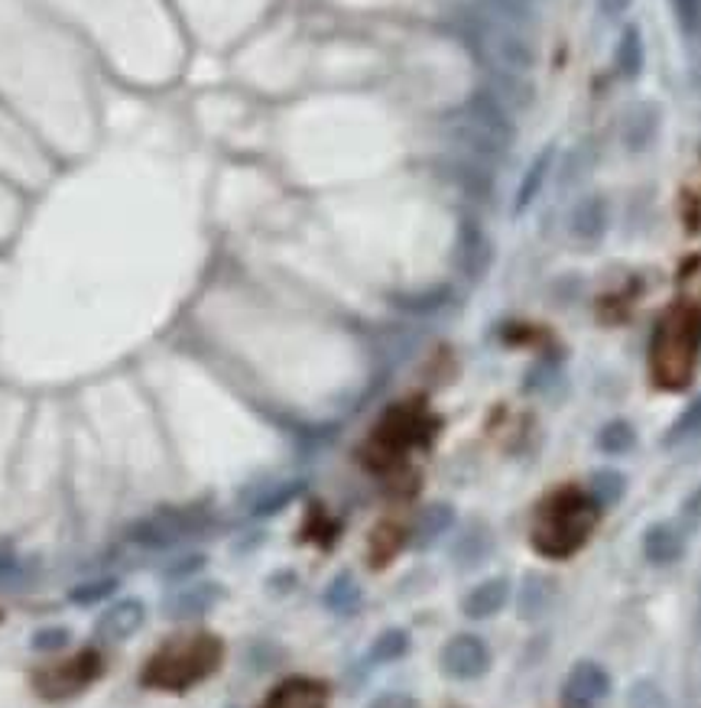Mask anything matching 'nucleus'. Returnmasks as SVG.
<instances>
[{"mask_svg": "<svg viewBox=\"0 0 701 708\" xmlns=\"http://www.w3.org/2000/svg\"><path fill=\"white\" fill-rule=\"evenodd\" d=\"M221 663V643L209 634L182 638L166 643L143 670V683L166 693L192 689L196 683L209 679Z\"/></svg>", "mask_w": 701, "mask_h": 708, "instance_id": "nucleus-1", "label": "nucleus"}, {"mask_svg": "<svg viewBox=\"0 0 701 708\" xmlns=\"http://www.w3.org/2000/svg\"><path fill=\"white\" fill-rule=\"evenodd\" d=\"M701 339V309L696 306H676L653 342V377L663 387H682L692 374V361L699 352Z\"/></svg>", "mask_w": 701, "mask_h": 708, "instance_id": "nucleus-2", "label": "nucleus"}, {"mask_svg": "<svg viewBox=\"0 0 701 708\" xmlns=\"http://www.w3.org/2000/svg\"><path fill=\"white\" fill-rule=\"evenodd\" d=\"M594 520H598V510L588 497L578 491H561L543 507L533 543L543 556H568L588 540V533L594 530Z\"/></svg>", "mask_w": 701, "mask_h": 708, "instance_id": "nucleus-3", "label": "nucleus"}, {"mask_svg": "<svg viewBox=\"0 0 701 708\" xmlns=\"http://www.w3.org/2000/svg\"><path fill=\"white\" fill-rule=\"evenodd\" d=\"M98 676H101V660L91 650H85L66 663H53V666L40 670L33 676V686L43 699L59 703V699H69V696H78L81 689H88Z\"/></svg>", "mask_w": 701, "mask_h": 708, "instance_id": "nucleus-4", "label": "nucleus"}, {"mask_svg": "<svg viewBox=\"0 0 701 708\" xmlns=\"http://www.w3.org/2000/svg\"><path fill=\"white\" fill-rule=\"evenodd\" d=\"M608 693H611V676L598 663L581 660V663H575V670L568 673V679L561 686V706L594 708Z\"/></svg>", "mask_w": 701, "mask_h": 708, "instance_id": "nucleus-5", "label": "nucleus"}, {"mask_svg": "<svg viewBox=\"0 0 701 708\" xmlns=\"http://www.w3.org/2000/svg\"><path fill=\"white\" fill-rule=\"evenodd\" d=\"M491 666V653L478 638H455L442 650V670L455 679H478Z\"/></svg>", "mask_w": 701, "mask_h": 708, "instance_id": "nucleus-6", "label": "nucleus"}, {"mask_svg": "<svg viewBox=\"0 0 701 708\" xmlns=\"http://www.w3.org/2000/svg\"><path fill=\"white\" fill-rule=\"evenodd\" d=\"M260 708H329V689L319 679H286Z\"/></svg>", "mask_w": 701, "mask_h": 708, "instance_id": "nucleus-7", "label": "nucleus"}, {"mask_svg": "<svg viewBox=\"0 0 701 708\" xmlns=\"http://www.w3.org/2000/svg\"><path fill=\"white\" fill-rule=\"evenodd\" d=\"M507 591H510V585L503 582V578H491V582H485L478 591H471V598H468V615L471 618H488L493 611H500L503 608V601H507Z\"/></svg>", "mask_w": 701, "mask_h": 708, "instance_id": "nucleus-8", "label": "nucleus"}, {"mask_svg": "<svg viewBox=\"0 0 701 708\" xmlns=\"http://www.w3.org/2000/svg\"><path fill=\"white\" fill-rule=\"evenodd\" d=\"M643 550H646V556H649L653 563H669V560H676V556L682 553V540H679L669 527H653V530L646 533Z\"/></svg>", "mask_w": 701, "mask_h": 708, "instance_id": "nucleus-9", "label": "nucleus"}, {"mask_svg": "<svg viewBox=\"0 0 701 708\" xmlns=\"http://www.w3.org/2000/svg\"><path fill=\"white\" fill-rule=\"evenodd\" d=\"M633 708H666V699L653 683H639L633 689Z\"/></svg>", "mask_w": 701, "mask_h": 708, "instance_id": "nucleus-10", "label": "nucleus"}, {"mask_svg": "<svg viewBox=\"0 0 701 708\" xmlns=\"http://www.w3.org/2000/svg\"><path fill=\"white\" fill-rule=\"evenodd\" d=\"M403 646H407V640L403 634H387V638L377 643V660H390V656H400L403 653Z\"/></svg>", "mask_w": 701, "mask_h": 708, "instance_id": "nucleus-11", "label": "nucleus"}]
</instances>
